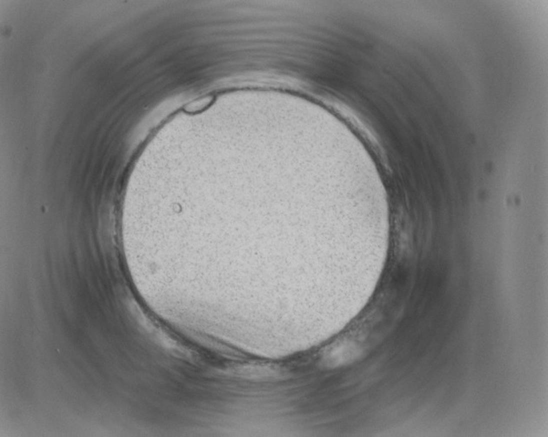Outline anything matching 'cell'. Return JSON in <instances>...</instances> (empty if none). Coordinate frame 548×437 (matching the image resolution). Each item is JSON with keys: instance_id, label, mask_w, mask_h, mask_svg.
Segmentation results:
<instances>
[{"instance_id": "6da1fadb", "label": "cell", "mask_w": 548, "mask_h": 437, "mask_svg": "<svg viewBox=\"0 0 548 437\" xmlns=\"http://www.w3.org/2000/svg\"><path fill=\"white\" fill-rule=\"evenodd\" d=\"M214 100V96H206L204 98H200L197 99L196 101L191 102L190 104L184 107V110L188 112V113H196V112H199V111L203 110L206 108H208L209 105L212 104V102Z\"/></svg>"}]
</instances>
